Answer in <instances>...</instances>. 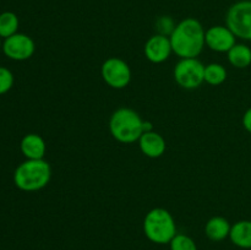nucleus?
I'll return each mask as SVG.
<instances>
[{"label":"nucleus","mask_w":251,"mask_h":250,"mask_svg":"<svg viewBox=\"0 0 251 250\" xmlns=\"http://www.w3.org/2000/svg\"><path fill=\"white\" fill-rule=\"evenodd\" d=\"M15 82L14 74L7 68L0 66V96L5 95L12 88Z\"/></svg>","instance_id":"aec40b11"},{"label":"nucleus","mask_w":251,"mask_h":250,"mask_svg":"<svg viewBox=\"0 0 251 250\" xmlns=\"http://www.w3.org/2000/svg\"><path fill=\"white\" fill-rule=\"evenodd\" d=\"M51 178L50 164L46 159H26L14 172V183L20 190L32 193L46 188Z\"/></svg>","instance_id":"f03ea898"},{"label":"nucleus","mask_w":251,"mask_h":250,"mask_svg":"<svg viewBox=\"0 0 251 250\" xmlns=\"http://www.w3.org/2000/svg\"><path fill=\"white\" fill-rule=\"evenodd\" d=\"M20 150L26 159H43L47 152V145L38 134H27L20 142Z\"/></svg>","instance_id":"f8f14e48"},{"label":"nucleus","mask_w":251,"mask_h":250,"mask_svg":"<svg viewBox=\"0 0 251 250\" xmlns=\"http://www.w3.org/2000/svg\"><path fill=\"white\" fill-rule=\"evenodd\" d=\"M243 126L249 134H251V107L247 109V112L243 115Z\"/></svg>","instance_id":"412c9836"},{"label":"nucleus","mask_w":251,"mask_h":250,"mask_svg":"<svg viewBox=\"0 0 251 250\" xmlns=\"http://www.w3.org/2000/svg\"><path fill=\"white\" fill-rule=\"evenodd\" d=\"M205 44L216 53H228L237 44V37L227 26L217 25L206 29Z\"/></svg>","instance_id":"1a4fd4ad"},{"label":"nucleus","mask_w":251,"mask_h":250,"mask_svg":"<svg viewBox=\"0 0 251 250\" xmlns=\"http://www.w3.org/2000/svg\"><path fill=\"white\" fill-rule=\"evenodd\" d=\"M153 131V125H152L151 122H147V120H144V132Z\"/></svg>","instance_id":"4be33fe9"},{"label":"nucleus","mask_w":251,"mask_h":250,"mask_svg":"<svg viewBox=\"0 0 251 250\" xmlns=\"http://www.w3.org/2000/svg\"><path fill=\"white\" fill-rule=\"evenodd\" d=\"M142 227L147 239L158 245L169 244L176 234V225L173 215L162 207L149 211L145 216Z\"/></svg>","instance_id":"20e7f679"},{"label":"nucleus","mask_w":251,"mask_h":250,"mask_svg":"<svg viewBox=\"0 0 251 250\" xmlns=\"http://www.w3.org/2000/svg\"><path fill=\"white\" fill-rule=\"evenodd\" d=\"M205 28L199 20L194 17L178 22L171 34L173 53L180 59L198 58L205 48Z\"/></svg>","instance_id":"f257e3e1"},{"label":"nucleus","mask_w":251,"mask_h":250,"mask_svg":"<svg viewBox=\"0 0 251 250\" xmlns=\"http://www.w3.org/2000/svg\"><path fill=\"white\" fill-rule=\"evenodd\" d=\"M169 250H198V245L189 235L176 233L169 243Z\"/></svg>","instance_id":"a211bd4d"},{"label":"nucleus","mask_w":251,"mask_h":250,"mask_svg":"<svg viewBox=\"0 0 251 250\" xmlns=\"http://www.w3.org/2000/svg\"><path fill=\"white\" fill-rule=\"evenodd\" d=\"M145 56L149 61L153 64H162L167 61L173 53L171 39L162 34H153L146 41L144 47Z\"/></svg>","instance_id":"9d476101"},{"label":"nucleus","mask_w":251,"mask_h":250,"mask_svg":"<svg viewBox=\"0 0 251 250\" xmlns=\"http://www.w3.org/2000/svg\"><path fill=\"white\" fill-rule=\"evenodd\" d=\"M228 61L237 69H247L251 65V48L247 44L237 43L227 53Z\"/></svg>","instance_id":"2eb2a0df"},{"label":"nucleus","mask_w":251,"mask_h":250,"mask_svg":"<svg viewBox=\"0 0 251 250\" xmlns=\"http://www.w3.org/2000/svg\"><path fill=\"white\" fill-rule=\"evenodd\" d=\"M226 26L237 38L251 41V0H240L228 9Z\"/></svg>","instance_id":"39448f33"},{"label":"nucleus","mask_w":251,"mask_h":250,"mask_svg":"<svg viewBox=\"0 0 251 250\" xmlns=\"http://www.w3.org/2000/svg\"><path fill=\"white\" fill-rule=\"evenodd\" d=\"M20 21L15 12L4 11L0 14V37L2 39L14 36L19 31Z\"/></svg>","instance_id":"dca6fc26"},{"label":"nucleus","mask_w":251,"mask_h":250,"mask_svg":"<svg viewBox=\"0 0 251 250\" xmlns=\"http://www.w3.org/2000/svg\"><path fill=\"white\" fill-rule=\"evenodd\" d=\"M2 42H4V41H2V38H1V37H0V49L2 48Z\"/></svg>","instance_id":"5701e85b"},{"label":"nucleus","mask_w":251,"mask_h":250,"mask_svg":"<svg viewBox=\"0 0 251 250\" xmlns=\"http://www.w3.org/2000/svg\"><path fill=\"white\" fill-rule=\"evenodd\" d=\"M100 75L109 87L123 90L131 81V69L125 60L112 56L102 64Z\"/></svg>","instance_id":"0eeeda50"},{"label":"nucleus","mask_w":251,"mask_h":250,"mask_svg":"<svg viewBox=\"0 0 251 250\" xmlns=\"http://www.w3.org/2000/svg\"><path fill=\"white\" fill-rule=\"evenodd\" d=\"M229 239L240 249H251V221H238L230 228Z\"/></svg>","instance_id":"4468645a"},{"label":"nucleus","mask_w":251,"mask_h":250,"mask_svg":"<svg viewBox=\"0 0 251 250\" xmlns=\"http://www.w3.org/2000/svg\"><path fill=\"white\" fill-rule=\"evenodd\" d=\"M174 80L185 90H195L205 82V65L198 58L180 59L173 71Z\"/></svg>","instance_id":"423d86ee"},{"label":"nucleus","mask_w":251,"mask_h":250,"mask_svg":"<svg viewBox=\"0 0 251 250\" xmlns=\"http://www.w3.org/2000/svg\"><path fill=\"white\" fill-rule=\"evenodd\" d=\"M230 228H232V225L227 218L222 216H215L206 222L205 234L212 242H222L229 238Z\"/></svg>","instance_id":"ddd939ff"},{"label":"nucleus","mask_w":251,"mask_h":250,"mask_svg":"<svg viewBox=\"0 0 251 250\" xmlns=\"http://www.w3.org/2000/svg\"><path fill=\"white\" fill-rule=\"evenodd\" d=\"M109 131L120 144H134L144 134V120L134 109L122 107L110 115Z\"/></svg>","instance_id":"7ed1b4c3"},{"label":"nucleus","mask_w":251,"mask_h":250,"mask_svg":"<svg viewBox=\"0 0 251 250\" xmlns=\"http://www.w3.org/2000/svg\"><path fill=\"white\" fill-rule=\"evenodd\" d=\"M139 146L142 153L150 158H159L167 150V144L161 134L153 131L144 132L139 139Z\"/></svg>","instance_id":"9b49d317"},{"label":"nucleus","mask_w":251,"mask_h":250,"mask_svg":"<svg viewBox=\"0 0 251 250\" xmlns=\"http://www.w3.org/2000/svg\"><path fill=\"white\" fill-rule=\"evenodd\" d=\"M227 69L220 63H211L205 66V82L211 86H220L227 80Z\"/></svg>","instance_id":"f3484780"},{"label":"nucleus","mask_w":251,"mask_h":250,"mask_svg":"<svg viewBox=\"0 0 251 250\" xmlns=\"http://www.w3.org/2000/svg\"><path fill=\"white\" fill-rule=\"evenodd\" d=\"M176 24L171 16H161L157 19L156 21V29L157 33L162 34V36L171 37L173 33L174 28H176Z\"/></svg>","instance_id":"6ab92c4d"},{"label":"nucleus","mask_w":251,"mask_h":250,"mask_svg":"<svg viewBox=\"0 0 251 250\" xmlns=\"http://www.w3.org/2000/svg\"><path fill=\"white\" fill-rule=\"evenodd\" d=\"M2 51L5 56L15 61H25L32 58L36 51V44L29 36L25 33H15L2 42Z\"/></svg>","instance_id":"6e6552de"}]
</instances>
